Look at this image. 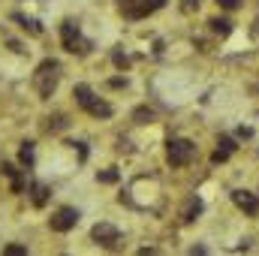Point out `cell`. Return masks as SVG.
I'll return each mask as SVG.
<instances>
[{"mask_svg":"<svg viewBox=\"0 0 259 256\" xmlns=\"http://www.w3.org/2000/svg\"><path fill=\"white\" fill-rule=\"evenodd\" d=\"M75 223H78V211L69 208V205L58 208V211L52 214V229H55V232H69Z\"/></svg>","mask_w":259,"mask_h":256,"instance_id":"7","label":"cell"},{"mask_svg":"<svg viewBox=\"0 0 259 256\" xmlns=\"http://www.w3.org/2000/svg\"><path fill=\"white\" fill-rule=\"evenodd\" d=\"M196 157V145L190 139H169V145H166V160L172 163V166H187V163H193Z\"/></svg>","mask_w":259,"mask_h":256,"instance_id":"4","label":"cell"},{"mask_svg":"<svg viewBox=\"0 0 259 256\" xmlns=\"http://www.w3.org/2000/svg\"><path fill=\"white\" fill-rule=\"evenodd\" d=\"M211 30L220 33V36H229L232 33V21L229 18H211Z\"/></svg>","mask_w":259,"mask_h":256,"instance_id":"12","label":"cell"},{"mask_svg":"<svg viewBox=\"0 0 259 256\" xmlns=\"http://www.w3.org/2000/svg\"><path fill=\"white\" fill-rule=\"evenodd\" d=\"M163 3H166V0H121V12L136 21V18H145V15H151V12H157Z\"/></svg>","mask_w":259,"mask_h":256,"instance_id":"5","label":"cell"},{"mask_svg":"<svg viewBox=\"0 0 259 256\" xmlns=\"http://www.w3.org/2000/svg\"><path fill=\"white\" fill-rule=\"evenodd\" d=\"M61 39H64V49L72 52V55H88L91 52V39H84L81 30H78V24L69 21V18L61 24Z\"/></svg>","mask_w":259,"mask_h":256,"instance_id":"3","label":"cell"},{"mask_svg":"<svg viewBox=\"0 0 259 256\" xmlns=\"http://www.w3.org/2000/svg\"><path fill=\"white\" fill-rule=\"evenodd\" d=\"M15 21H21V27L24 30H30V33H39L42 27H39V21H30V18H24V15H15Z\"/></svg>","mask_w":259,"mask_h":256,"instance_id":"15","label":"cell"},{"mask_svg":"<svg viewBox=\"0 0 259 256\" xmlns=\"http://www.w3.org/2000/svg\"><path fill=\"white\" fill-rule=\"evenodd\" d=\"M91 238H94L100 247H109V250H115V247L121 244V232H118L112 223H97V226L91 229Z\"/></svg>","mask_w":259,"mask_h":256,"instance_id":"6","label":"cell"},{"mask_svg":"<svg viewBox=\"0 0 259 256\" xmlns=\"http://www.w3.org/2000/svg\"><path fill=\"white\" fill-rule=\"evenodd\" d=\"M217 3H220L223 9H238V3H241V0H217Z\"/></svg>","mask_w":259,"mask_h":256,"instance_id":"20","label":"cell"},{"mask_svg":"<svg viewBox=\"0 0 259 256\" xmlns=\"http://www.w3.org/2000/svg\"><path fill=\"white\" fill-rule=\"evenodd\" d=\"M3 253H6V256H24V253H27V247H21V244H9Z\"/></svg>","mask_w":259,"mask_h":256,"instance_id":"18","label":"cell"},{"mask_svg":"<svg viewBox=\"0 0 259 256\" xmlns=\"http://www.w3.org/2000/svg\"><path fill=\"white\" fill-rule=\"evenodd\" d=\"M30 193H33V196H30V199H33V205H36V208H42V205L49 202V193H52V190H49L46 184H33Z\"/></svg>","mask_w":259,"mask_h":256,"instance_id":"11","label":"cell"},{"mask_svg":"<svg viewBox=\"0 0 259 256\" xmlns=\"http://www.w3.org/2000/svg\"><path fill=\"white\" fill-rule=\"evenodd\" d=\"M181 9H184V12H193V9H199V0H184Z\"/></svg>","mask_w":259,"mask_h":256,"instance_id":"19","label":"cell"},{"mask_svg":"<svg viewBox=\"0 0 259 256\" xmlns=\"http://www.w3.org/2000/svg\"><path fill=\"white\" fill-rule=\"evenodd\" d=\"M232 151H235L232 139H226V136H223V139H220V148H217V151L211 154V160H214V163H226V160L232 157Z\"/></svg>","mask_w":259,"mask_h":256,"instance_id":"9","label":"cell"},{"mask_svg":"<svg viewBox=\"0 0 259 256\" xmlns=\"http://www.w3.org/2000/svg\"><path fill=\"white\" fill-rule=\"evenodd\" d=\"M72 97H75V103H78L88 115H94V118H112V106H109L103 97H97L88 84H75Z\"/></svg>","mask_w":259,"mask_h":256,"instance_id":"2","label":"cell"},{"mask_svg":"<svg viewBox=\"0 0 259 256\" xmlns=\"http://www.w3.org/2000/svg\"><path fill=\"white\" fill-rule=\"evenodd\" d=\"M199 214H202V202H199V199L193 196V199L184 205V211H181V220H184V223H193Z\"/></svg>","mask_w":259,"mask_h":256,"instance_id":"10","label":"cell"},{"mask_svg":"<svg viewBox=\"0 0 259 256\" xmlns=\"http://www.w3.org/2000/svg\"><path fill=\"white\" fill-rule=\"evenodd\" d=\"M133 118H136V124H148V121L154 118V112H151V109H136Z\"/></svg>","mask_w":259,"mask_h":256,"instance_id":"16","label":"cell"},{"mask_svg":"<svg viewBox=\"0 0 259 256\" xmlns=\"http://www.w3.org/2000/svg\"><path fill=\"white\" fill-rule=\"evenodd\" d=\"M112 58H115V64H118V66H127V58H124V55H121V52H115V55H112Z\"/></svg>","mask_w":259,"mask_h":256,"instance_id":"21","label":"cell"},{"mask_svg":"<svg viewBox=\"0 0 259 256\" xmlns=\"http://www.w3.org/2000/svg\"><path fill=\"white\" fill-rule=\"evenodd\" d=\"M58 81H61V64L58 61H42L33 72V88L39 94V100H49L55 91H58Z\"/></svg>","mask_w":259,"mask_h":256,"instance_id":"1","label":"cell"},{"mask_svg":"<svg viewBox=\"0 0 259 256\" xmlns=\"http://www.w3.org/2000/svg\"><path fill=\"white\" fill-rule=\"evenodd\" d=\"M3 172L12 178V193H21V190H24V181H21V175H18L12 166H3Z\"/></svg>","mask_w":259,"mask_h":256,"instance_id":"14","label":"cell"},{"mask_svg":"<svg viewBox=\"0 0 259 256\" xmlns=\"http://www.w3.org/2000/svg\"><path fill=\"white\" fill-rule=\"evenodd\" d=\"M18 160H21L27 169L33 166V142H24V145H21V151H18Z\"/></svg>","mask_w":259,"mask_h":256,"instance_id":"13","label":"cell"},{"mask_svg":"<svg viewBox=\"0 0 259 256\" xmlns=\"http://www.w3.org/2000/svg\"><path fill=\"white\" fill-rule=\"evenodd\" d=\"M232 202H235L244 214H250V217H256V214H259L256 193H250V190H232Z\"/></svg>","mask_w":259,"mask_h":256,"instance_id":"8","label":"cell"},{"mask_svg":"<svg viewBox=\"0 0 259 256\" xmlns=\"http://www.w3.org/2000/svg\"><path fill=\"white\" fill-rule=\"evenodd\" d=\"M97 178H100L103 184H115V181H118V172H115V169H109V172H100Z\"/></svg>","mask_w":259,"mask_h":256,"instance_id":"17","label":"cell"}]
</instances>
